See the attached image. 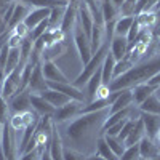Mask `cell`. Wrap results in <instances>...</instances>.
I'll return each mask as SVG.
<instances>
[{"label":"cell","instance_id":"cell-38","mask_svg":"<svg viewBox=\"0 0 160 160\" xmlns=\"http://www.w3.org/2000/svg\"><path fill=\"white\" fill-rule=\"evenodd\" d=\"M10 125H11V128L15 130V131H24V128H26V125H24V118H22V114H15L10 120Z\"/></svg>","mask_w":160,"mask_h":160},{"label":"cell","instance_id":"cell-30","mask_svg":"<svg viewBox=\"0 0 160 160\" xmlns=\"http://www.w3.org/2000/svg\"><path fill=\"white\" fill-rule=\"evenodd\" d=\"M141 112H148V114H157L160 115V99L155 95H151L141 106H138Z\"/></svg>","mask_w":160,"mask_h":160},{"label":"cell","instance_id":"cell-14","mask_svg":"<svg viewBox=\"0 0 160 160\" xmlns=\"http://www.w3.org/2000/svg\"><path fill=\"white\" fill-rule=\"evenodd\" d=\"M111 55L114 56L115 62L127 58V55H128V40H127V37L115 35L112 38V42H111Z\"/></svg>","mask_w":160,"mask_h":160},{"label":"cell","instance_id":"cell-9","mask_svg":"<svg viewBox=\"0 0 160 160\" xmlns=\"http://www.w3.org/2000/svg\"><path fill=\"white\" fill-rule=\"evenodd\" d=\"M8 104H10V109L15 114H22V112L31 111L32 106H31V93H29V90L16 93L13 98H10Z\"/></svg>","mask_w":160,"mask_h":160},{"label":"cell","instance_id":"cell-15","mask_svg":"<svg viewBox=\"0 0 160 160\" xmlns=\"http://www.w3.org/2000/svg\"><path fill=\"white\" fill-rule=\"evenodd\" d=\"M31 106L40 117H43V115H51L53 117V114H55V111H56V108H53L42 95H32V93H31Z\"/></svg>","mask_w":160,"mask_h":160},{"label":"cell","instance_id":"cell-41","mask_svg":"<svg viewBox=\"0 0 160 160\" xmlns=\"http://www.w3.org/2000/svg\"><path fill=\"white\" fill-rule=\"evenodd\" d=\"M13 31V34H16V35H19L21 38H26L28 37V34H29V29H28V26H26L24 22H19L15 29H11Z\"/></svg>","mask_w":160,"mask_h":160},{"label":"cell","instance_id":"cell-29","mask_svg":"<svg viewBox=\"0 0 160 160\" xmlns=\"http://www.w3.org/2000/svg\"><path fill=\"white\" fill-rule=\"evenodd\" d=\"M135 18L136 16H120L115 21V34L120 35V37H127L131 24L135 22Z\"/></svg>","mask_w":160,"mask_h":160},{"label":"cell","instance_id":"cell-49","mask_svg":"<svg viewBox=\"0 0 160 160\" xmlns=\"http://www.w3.org/2000/svg\"><path fill=\"white\" fill-rule=\"evenodd\" d=\"M2 26H5V24H3V16L0 15V28H2Z\"/></svg>","mask_w":160,"mask_h":160},{"label":"cell","instance_id":"cell-18","mask_svg":"<svg viewBox=\"0 0 160 160\" xmlns=\"http://www.w3.org/2000/svg\"><path fill=\"white\" fill-rule=\"evenodd\" d=\"M139 154H141V158H146V160H152L155 158L160 151H158V144L152 139H149L148 136H144L141 141H139Z\"/></svg>","mask_w":160,"mask_h":160},{"label":"cell","instance_id":"cell-50","mask_svg":"<svg viewBox=\"0 0 160 160\" xmlns=\"http://www.w3.org/2000/svg\"><path fill=\"white\" fill-rule=\"evenodd\" d=\"M152 160H160V154H158V155H157L155 158H152Z\"/></svg>","mask_w":160,"mask_h":160},{"label":"cell","instance_id":"cell-46","mask_svg":"<svg viewBox=\"0 0 160 160\" xmlns=\"http://www.w3.org/2000/svg\"><path fill=\"white\" fill-rule=\"evenodd\" d=\"M152 32H154V35H155V37H157V38L160 40V24L154 26V31H152Z\"/></svg>","mask_w":160,"mask_h":160},{"label":"cell","instance_id":"cell-40","mask_svg":"<svg viewBox=\"0 0 160 160\" xmlns=\"http://www.w3.org/2000/svg\"><path fill=\"white\" fill-rule=\"evenodd\" d=\"M43 149H45V148H37V149H34V151H31V152H26V154L21 155L19 160H40V155H42Z\"/></svg>","mask_w":160,"mask_h":160},{"label":"cell","instance_id":"cell-52","mask_svg":"<svg viewBox=\"0 0 160 160\" xmlns=\"http://www.w3.org/2000/svg\"><path fill=\"white\" fill-rule=\"evenodd\" d=\"M158 16H160V10H158V11H157V18H158Z\"/></svg>","mask_w":160,"mask_h":160},{"label":"cell","instance_id":"cell-44","mask_svg":"<svg viewBox=\"0 0 160 160\" xmlns=\"http://www.w3.org/2000/svg\"><path fill=\"white\" fill-rule=\"evenodd\" d=\"M40 160H53V158H51V155H50V151H48V146L43 149L42 155H40Z\"/></svg>","mask_w":160,"mask_h":160},{"label":"cell","instance_id":"cell-21","mask_svg":"<svg viewBox=\"0 0 160 160\" xmlns=\"http://www.w3.org/2000/svg\"><path fill=\"white\" fill-rule=\"evenodd\" d=\"M114 68H115V59L111 55V51L106 55L102 61V85H111L114 80Z\"/></svg>","mask_w":160,"mask_h":160},{"label":"cell","instance_id":"cell-36","mask_svg":"<svg viewBox=\"0 0 160 160\" xmlns=\"http://www.w3.org/2000/svg\"><path fill=\"white\" fill-rule=\"evenodd\" d=\"M139 118V117H138ZM138 118H128L127 122H125V125H123V128H122V131L118 133V136H117V139L118 141H122V142H125V139L128 138V135L131 133V130L135 128V125H136V120Z\"/></svg>","mask_w":160,"mask_h":160},{"label":"cell","instance_id":"cell-6","mask_svg":"<svg viewBox=\"0 0 160 160\" xmlns=\"http://www.w3.org/2000/svg\"><path fill=\"white\" fill-rule=\"evenodd\" d=\"M21 71H22V68H21V66H18V68L13 71V72H10L8 75H5L2 88H0V93H2V96L5 99L13 98L19 91V87H21Z\"/></svg>","mask_w":160,"mask_h":160},{"label":"cell","instance_id":"cell-34","mask_svg":"<svg viewBox=\"0 0 160 160\" xmlns=\"http://www.w3.org/2000/svg\"><path fill=\"white\" fill-rule=\"evenodd\" d=\"M50 29V24H48V19H45V21H42L38 26H35V28L32 29V31H29V37H31V40L32 42H35V40H38L40 37H42L47 31Z\"/></svg>","mask_w":160,"mask_h":160},{"label":"cell","instance_id":"cell-2","mask_svg":"<svg viewBox=\"0 0 160 160\" xmlns=\"http://www.w3.org/2000/svg\"><path fill=\"white\" fill-rule=\"evenodd\" d=\"M158 72H160V55L130 68L127 72H123L122 75L114 78L112 83L109 85V88H111V91L133 88L139 83H146L151 77H154Z\"/></svg>","mask_w":160,"mask_h":160},{"label":"cell","instance_id":"cell-39","mask_svg":"<svg viewBox=\"0 0 160 160\" xmlns=\"http://www.w3.org/2000/svg\"><path fill=\"white\" fill-rule=\"evenodd\" d=\"M85 154L72 148H64V160H85Z\"/></svg>","mask_w":160,"mask_h":160},{"label":"cell","instance_id":"cell-32","mask_svg":"<svg viewBox=\"0 0 160 160\" xmlns=\"http://www.w3.org/2000/svg\"><path fill=\"white\" fill-rule=\"evenodd\" d=\"M104 139H106V142H108V146L115 152V155H122L123 154V151L127 149V146H125V142H122V141H118L117 138H114V136H104Z\"/></svg>","mask_w":160,"mask_h":160},{"label":"cell","instance_id":"cell-16","mask_svg":"<svg viewBox=\"0 0 160 160\" xmlns=\"http://www.w3.org/2000/svg\"><path fill=\"white\" fill-rule=\"evenodd\" d=\"M50 13H51V8H35V10H31L29 15L26 16V19H24V24L28 26L29 31H32L35 26H38L42 21L50 18Z\"/></svg>","mask_w":160,"mask_h":160},{"label":"cell","instance_id":"cell-33","mask_svg":"<svg viewBox=\"0 0 160 160\" xmlns=\"http://www.w3.org/2000/svg\"><path fill=\"white\" fill-rule=\"evenodd\" d=\"M136 5L138 0H125V3L118 8V13L122 16H136Z\"/></svg>","mask_w":160,"mask_h":160},{"label":"cell","instance_id":"cell-53","mask_svg":"<svg viewBox=\"0 0 160 160\" xmlns=\"http://www.w3.org/2000/svg\"><path fill=\"white\" fill-rule=\"evenodd\" d=\"M158 151H160V144H158Z\"/></svg>","mask_w":160,"mask_h":160},{"label":"cell","instance_id":"cell-55","mask_svg":"<svg viewBox=\"0 0 160 160\" xmlns=\"http://www.w3.org/2000/svg\"><path fill=\"white\" fill-rule=\"evenodd\" d=\"M0 87H2V85H0Z\"/></svg>","mask_w":160,"mask_h":160},{"label":"cell","instance_id":"cell-3","mask_svg":"<svg viewBox=\"0 0 160 160\" xmlns=\"http://www.w3.org/2000/svg\"><path fill=\"white\" fill-rule=\"evenodd\" d=\"M109 45L111 43H108V42H104L101 47H99V50L95 53V55H93L91 56V59L83 66V69H82V72H80L78 74V77L74 80V85L75 87H82L83 83H87L88 82V80L93 77V74H95L99 68H101V66H102V61H104V58H106V55H108V53H109Z\"/></svg>","mask_w":160,"mask_h":160},{"label":"cell","instance_id":"cell-24","mask_svg":"<svg viewBox=\"0 0 160 160\" xmlns=\"http://www.w3.org/2000/svg\"><path fill=\"white\" fill-rule=\"evenodd\" d=\"M26 5H31L35 8H55V7H68V0H15Z\"/></svg>","mask_w":160,"mask_h":160},{"label":"cell","instance_id":"cell-31","mask_svg":"<svg viewBox=\"0 0 160 160\" xmlns=\"http://www.w3.org/2000/svg\"><path fill=\"white\" fill-rule=\"evenodd\" d=\"M66 8L68 7H55V8H51L50 18H48L50 29H59V26L62 22V18H64V13H66Z\"/></svg>","mask_w":160,"mask_h":160},{"label":"cell","instance_id":"cell-22","mask_svg":"<svg viewBox=\"0 0 160 160\" xmlns=\"http://www.w3.org/2000/svg\"><path fill=\"white\" fill-rule=\"evenodd\" d=\"M29 15V7L26 3H16L15 2V10H13V16L10 19V24H8V29H15L19 22H24L26 16Z\"/></svg>","mask_w":160,"mask_h":160},{"label":"cell","instance_id":"cell-27","mask_svg":"<svg viewBox=\"0 0 160 160\" xmlns=\"http://www.w3.org/2000/svg\"><path fill=\"white\" fill-rule=\"evenodd\" d=\"M101 13H102L104 22H112V21H117L118 8L111 2V0H102V3H101Z\"/></svg>","mask_w":160,"mask_h":160},{"label":"cell","instance_id":"cell-26","mask_svg":"<svg viewBox=\"0 0 160 160\" xmlns=\"http://www.w3.org/2000/svg\"><path fill=\"white\" fill-rule=\"evenodd\" d=\"M21 62V51L19 47L18 48H10L8 51V58H7V66H5V75H8L10 72H13Z\"/></svg>","mask_w":160,"mask_h":160},{"label":"cell","instance_id":"cell-8","mask_svg":"<svg viewBox=\"0 0 160 160\" xmlns=\"http://www.w3.org/2000/svg\"><path fill=\"white\" fill-rule=\"evenodd\" d=\"M42 62V71L47 78V82H56V83H69V78L66 77L58 64L55 61H40Z\"/></svg>","mask_w":160,"mask_h":160},{"label":"cell","instance_id":"cell-28","mask_svg":"<svg viewBox=\"0 0 160 160\" xmlns=\"http://www.w3.org/2000/svg\"><path fill=\"white\" fill-rule=\"evenodd\" d=\"M96 151H98V155L104 157L106 160H120V157L115 155V152L108 146L104 136H99V138L96 139Z\"/></svg>","mask_w":160,"mask_h":160},{"label":"cell","instance_id":"cell-51","mask_svg":"<svg viewBox=\"0 0 160 160\" xmlns=\"http://www.w3.org/2000/svg\"><path fill=\"white\" fill-rule=\"evenodd\" d=\"M157 24H160V16H158V18H157Z\"/></svg>","mask_w":160,"mask_h":160},{"label":"cell","instance_id":"cell-19","mask_svg":"<svg viewBox=\"0 0 160 160\" xmlns=\"http://www.w3.org/2000/svg\"><path fill=\"white\" fill-rule=\"evenodd\" d=\"M42 96L53 106V108H61V106H66L68 102H71V101H74V99H71L69 96H66L64 93H61V91H56V90H53V88H47L43 93H42Z\"/></svg>","mask_w":160,"mask_h":160},{"label":"cell","instance_id":"cell-47","mask_svg":"<svg viewBox=\"0 0 160 160\" xmlns=\"http://www.w3.org/2000/svg\"><path fill=\"white\" fill-rule=\"evenodd\" d=\"M111 2H112L117 8H120V7H122V5L125 3V0H111Z\"/></svg>","mask_w":160,"mask_h":160},{"label":"cell","instance_id":"cell-45","mask_svg":"<svg viewBox=\"0 0 160 160\" xmlns=\"http://www.w3.org/2000/svg\"><path fill=\"white\" fill-rule=\"evenodd\" d=\"M85 160H106V158H104V157H101V155H98V154H93V155L87 157Z\"/></svg>","mask_w":160,"mask_h":160},{"label":"cell","instance_id":"cell-37","mask_svg":"<svg viewBox=\"0 0 160 160\" xmlns=\"http://www.w3.org/2000/svg\"><path fill=\"white\" fill-rule=\"evenodd\" d=\"M8 112H10V104H8V99H5L0 93V122L2 123H7L8 122Z\"/></svg>","mask_w":160,"mask_h":160},{"label":"cell","instance_id":"cell-25","mask_svg":"<svg viewBox=\"0 0 160 160\" xmlns=\"http://www.w3.org/2000/svg\"><path fill=\"white\" fill-rule=\"evenodd\" d=\"M146 136V130H144V123L142 120L138 118L136 120V125L135 128L131 130V133L128 135V138L125 139V146L127 148H130V146H135V144H139V141Z\"/></svg>","mask_w":160,"mask_h":160},{"label":"cell","instance_id":"cell-1","mask_svg":"<svg viewBox=\"0 0 160 160\" xmlns=\"http://www.w3.org/2000/svg\"><path fill=\"white\" fill-rule=\"evenodd\" d=\"M111 115L109 109H102L96 112H88V114H80L78 118L72 120V122L66 127V135L75 146V151L83 152V148L90 146V142H96V131L102 130V125L106 118Z\"/></svg>","mask_w":160,"mask_h":160},{"label":"cell","instance_id":"cell-7","mask_svg":"<svg viewBox=\"0 0 160 160\" xmlns=\"http://www.w3.org/2000/svg\"><path fill=\"white\" fill-rule=\"evenodd\" d=\"M47 88H48V82H47V78L43 75V71H42V62H38V64H35V68L32 71L28 90H29V93H32V95H42Z\"/></svg>","mask_w":160,"mask_h":160},{"label":"cell","instance_id":"cell-23","mask_svg":"<svg viewBox=\"0 0 160 160\" xmlns=\"http://www.w3.org/2000/svg\"><path fill=\"white\" fill-rule=\"evenodd\" d=\"M101 83H102V66L101 68L93 74V77L87 82V93H88V102H91V101H95V96H96V91H98V88L101 87Z\"/></svg>","mask_w":160,"mask_h":160},{"label":"cell","instance_id":"cell-10","mask_svg":"<svg viewBox=\"0 0 160 160\" xmlns=\"http://www.w3.org/2000/svg\"><path fill=\"white\" fill-rule=\"evenodd\" d=\"M139 118L144 123V130H146V136L149 139L155 141L157 135L160 131V115L157 114H148V112H141Z\"/></svg>","mask_w":160,"mask_h":160},{"label":"cell","instance_id":"cell-12","mask_svg":"<svg viewBox=\"0 0 160 160\" xmlns=\"http://www.w3.org/2000/svg\"><path fill=\"white\" fill-rule=\"evenodd\" d=\"M48 151H50V155H51L53 160H64V146H62V141H61V135L58 131V123L53 125Z\"/></svg>","mask_w":160,"mask_h":160},{"label":"cell","instance_id":"cell-17","mask_svg":"<svg viewBox=\"0 0 160 160\" xmlns=\"http://www.w3.org/2000/svg\"><path fill=\"white\" fill-rule=\"evenodd\" d=\"M157 91L155 87L149 85L148 82L146 83H139L136 87L131 88V95H133V102H135L136 106H141L146 99H148L151 95H154V93Z\"/></svg>","mask_w":160,"mask_h":160},{"label":"cell","instance_id":"cell-13","mask_svg":"<svg viewBox=\"0 0 160 160\" xmlns=\"http://www.w3.org/2000/svg\"><path fill=\"white\" fill-rule=\"evenodd\" d=\"M78 21H80V24H82L85 34L90 38L91 37V31H93V24H95V18H93L88 5L85 3V0H80L78 2Z\"/></svg>","mask_w":160,"mask_h":160},{"label":"cell","instance_id":"cell-54","mask_svg":"<svg viewBox=\"0 0 160 160\" xmlns=\"http://www.w3.org/2000/svg\"><path fill=\"white\" fill-rule=\"evenodd\" d=\"M139 160H146V158H139Z\"/></svg>","mask_w":160,"mask_h":160},{"label":"cell","instance_id":"cell-43","mask_svg":"<svg viewBox=\"0 0 160 160\" xmlns=\"http://www.w3.org/2000/svg\"><path fill=\"white\" fill-rule=\"evenodd\" d=\"M148 83L152 85V87H155V88H160V72L155 74L154 77H151V78L148 80Z\"/></svg>","mask_w":160,"mask_h":160},{"label":"cell","instance_id":"cell-42","mask_svg":"<svg viewBox=\"0 0 160 160\" xmlns=\"http://www.w3.org/2000/svg\"><path fill=\"white\" fill-rule=\"evenodd\" d=\"M21 42H22V38L19 37V35H16V34H13V31H11V35H10V38H8V47L10 48H18V47H21Z\"/></svg>","mask_w":160,"mask_h":160},{"label":"cell","instance_id":"cell-11","mask_svg":"<svg viewBox=\"0 0 160 160\" xmlns=\"http://www.w3.org/2000/svg\"><path fill=\"white\" fill-rule=\"evenodd\" d=\"M48 88H53V90H56V91H61L64 93L66 96H69L71 99L74 101H80V102H85V95H83V91L80 90L78 87H75L74 83H56V82H48Z\"/></svg>","mask_w":160,"mask_h":160},{"label":"cell","instance_id":"cell-20","mask_svg":"<svg viewBox=\"0 0 160 160\" xmlns=\"http://www.w3.org/2000/svg\"><path fill=\"white\" fill-rule=\"evenodd\" d=\"M133 102V95H131V88H127V90H120V95L117 96V99L111 104L109 108V112L114 114L117 111H122L125 108H130Z\"/></svg>","mask_w":160,"mask_h":160},{"label":"cell","instance_id":"cell-35","mask_svg":"<svg viewBox=\"0 0 160 160\" xmlns=\"http://www.w3.org/2000/svg\"><path fill=\"white\" fill-rule=\"evenodd\" d=\"M141 154H139V144L130 146L123 151V154L120 155V160H139Z\"/></svg>","mask_w":160,"mask_h":160},{"label":"cell","instance_id":"cell-5","mask_svg":"<svg viewBox=\"0 0 160 160\" xmlns=\"http://www.w3.org/2000/svg\"><path fill=\"white\" fill-rule=\"evenodd\" d=\"M83 106L85 104L80 102V101H71L66 106H61V108H58L55 111V114H53V122L55 123H64L71 118H75L78 114H82Z\"/></svg>","mask_w":160,"mask_h":160},{"label":"cell","instance_id":"cell-48","mask_svg":"<svg viewBox=\"0 0 160 160\" xmlns=\"http://www.w3.org/2000/svg\"><path fill=\"white\" fill-rule=\"evenodd\" d=\"M7 29H8L7 26H2V28H0V35H2L3 32H7Z\"/></svg>","mask_w":160,"mask_h":160},{"label":"cell","instance_id":"cell-4","mask_svg":"<svg viewBox=\"0 0 160 160\" xmlns=\"http://www.w3.org/2000/svg\"><path fill=\"white\" fill-rule=\"evenodd\" d=\"M72 38H74V43H75V48H77V53H78V58H80V62L83 66L91 59L93 56V51H91V43H90V38L88 35L85 34L82 24L78 21V16H77V22L72 29Z\"/></svg>","mask_w":160,"mask_h":160}]
</instances>
